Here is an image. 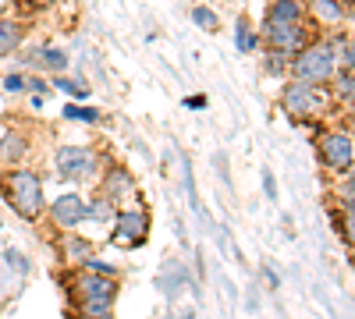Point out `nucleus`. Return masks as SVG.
Here are the masks:
<instances>
[{
    "mask_svg": "<svg viewBox=\"0 0 355 319\" xmlns=\"http://www.w3.org/2000/svg\"><path fill=\"white\" fill-rule=\"evenodd\" d=\"M291 75L295 82H302V85H327L338 71V53H334V39H313L306 43L299 53L291 57Z\"/></svg>",
    "mask_w": 355,
    "mask_h": 319,
    "instance_id": "f257e3e1",
    "label": "nucleus"
},
{
    "mask_svg": "<svg viewBox=\"0 0 355 319\" xmlns=\"http://www.w3.org/2000/svg\"><path fill=\"white\" fill-rule=\"evenodd\" d=\"M0 185H4V199L11 202V210L25 220H36L43 213V181L40 174L33 170H11L0 178Z\"/></svg>",
    "mask_w": 355,
    "mask_h": 319,
    "instance_id": "f03ea898",
    "label": "nucleus"
},
{
    "mask_svg": "<svg viewBox=\"0 0 355 319\" xmlns=\"http://www.w3.org/2000/svg\"><path fill=\"white\" fill-rule=\"evenodd\" d=\"M281 103H284V113L295 121L320 118V113L327 110V96H323L320 85H302V82H288L284 93H281Z\"/></svg>",
    "mask_w": 355,
    "mask_h": 319,
    "instance_id": "7ed1b4c3",
    "label": "nucleus"
},
{
    "mask_svg": "<svg viewBox=\"0 0 355 319\" xmlns=\"http://www.w3.org/2000/svg\"><path fill=\"white\" fill-rule=\"evenodd\" d=\"M146 238H150V213L132 206V210H121L114 217V235L110 241L121 245V248H139Z\"/></svg>",
    "mask_w": 355,
    "mask_h": 319,
    "instance_id": "20e7f679",
    "label": "nucleus"
},
{
    "mask_svg": "<svg viewBox=\"0 0 355 319\" xmlns=\"http://www.w3.org/2000/svg\"><path fill=\"white\" fill-rule=\"evenodd\" d=\"M320 160L334 174H352V160H355V146L348 131H327L320 138Z\"/></svg>",
    "mask_w": 355,
    "mask_h": 319,
    "instance_id": "39448f33",
    "label": "nucleus"
},
{
    "mask_svg": "<svg viewBox=\"0 0 355 319\" xmlns=\"http://www.w3.org/2000/svg\"><path fill=\"white\" fill-rule=\"evenodd\" d=\"M263 39H266L270 50H281L288 57H295L309 43L306 25H284V21H263Z\"/></svg>",
    "mask_w": 355,
    "mask_h": 319,
    "instance_id": "423d86ee",
    "label": "nucleus"
},
{
    "mask_svg": "<svg viewBox=\"0 0 355 319\" xmlns=\"http://www.w3.org/2000/svg\"><path fill=\"white\" fill-rule=\"evenodd\" d=\"M53 167L64 178H89V174H96V153L85 146H61L53 153Z\"/></svg>",
    "mask_w": 355,
    "mask_h": 319,
    "instance_id": "0eeeda50",
    "label": "nucleus"
},
{
    "mask_svg": "<svg viewBox=\"0 0 355 319\" xmlns=\"http://www.w3.org/2000/svg\"><path fill=\"white\" fill-rule=\"evenodd\" d=\"M75 291H78V302H114L117 298V280L110 273L82 270L75 277Z\"/></svg>",
    "mask_w": 355,
    "mask_h": 319,
    "instance_id": "6e6552de",
    "label": "nucleus"
},
{
    "mask_svg": "<svg viewBox=\"0 0 355 319\" xmlns=\"http://www.w3.org/2000/svg\"><path fill=\"white\" fill-rule=\"evenodd\" d=\"M50 220L61 227V230H71L85 220V199L82 195H57V202L50 206Z\"/></svg>",
    "mask_w": 355,
    "mask_h": 319,
    "instance_id": "1a4fd4ad",
    "label": "nucleus"
},
{
    "mask_svg": "<svg viewBox=\"0 0 355 319\" xmlns=\"http://www.w3.org/2000/svg\"><path fill=\"white\" fill-rule=\"evenodd\" d=\"M306 11H309L313 21L323 25V28H341V25L348 21V11H352V8L341 4V0H309Z\"/></svg>",
    "mask_w": 355,
    "mask_h": 319,
    "instance_id": "9d476101",
    "label": "nucleus"
},
{
    "mask_svg": "<svg viewBox=\"0 0 355 319\" xmlns=\"http://www.w3.org/2000/svg\"><path fill=\"white\" fill-rule=\"evenodd\" d=\"M306 18V4L302 0H274L266 8V18L263 21H284V25H302Z\"/></svg>",
    "mask_w": 355,
    "mask_h": 319,
    "instance_id": "9b49d317",
    "label": "nucleus"
},
{
    "mask_svg": "<svg viewBox=\"0 0 355 319\" xmlns=\"http://www.w3.org/2000/svg\"><path fill=\"white\" fill-rule=\"evenodd\" d=\"M25 39V25L18 18H0V57H8L21 46Z\"/></svg>",
    "mask_w": 355,
    "mask_h": 319,
    "instance_id": "f8f14e48",
    "label": "nucleus"
},
{
    "mask_svg": "<svg viewBox=\"0 0 355 319\" xmlns=\"http://www.w3.org/2000/svg\"><path fill=\"white\" fill-rule=\"evenodd\" d=\"M125 195H132V178H128L125 167H114L107 174V199L114 202V199H125Z\"/></svg>",
    "mask_w": 355,
    "mask_h": 319,
    "instance_id": "ddd939ff",
    "label": "nucleus"
},
{
    "mask_svg": "<svg viewBox=\"0 0 355 319\" xmlns=\"http://www.w3.org/2000/svg\"><path fill=\"white\" fill-rule=\"evenodd\" d=\"M234 43H239L242 53H256V46H259V36L252 33V21H249L245 15L234 21Z\"/></svg>",
    "mask_w": 355,
    "mask_h": 319,
    "instance_id": "4468645a",
    "label": "nucleus"
},
{
    "mask_svg": "<svg viewBox=\"0 0 355 319\" xmlns=\"http://www.w3.org/2000/svg\"><path fill=\"white\" fill-rule=\"evenodd\" d=\"M25 149H28V138H21V135L0 138V160H21Z\"/></svg>",
    "mask_w": 355,
    "mask_h": 319,
    "instance_id": "2eb2a0df",
    "label": "nucleus"
},
{
    "mask_svg": "<svg viewBox=\"0 0 355 319\" xmlns=\"http://www.w3.org/2000/svg\"><path fill=\"white\" fill-rule=\"evenodd\" d=\"M40 64H46L53 71H64L68 68V53L57 50V46H40Z\"/></svg>",
    "mask_w": 355,
    "mask_h": 319,
    "instance_id": "dca6fc26",
    "label": "nucleus"
},
{
    "mask_svg": "<svg viewBox=\"0 0 355 319\" xmlns=\"http://www.w3.org/2000/svg\"><path fill=\"white\" fill-rule=\"evenodd\" d=\"M192 21H196V25L202 28V33H217V28H220V18H217V11L202 8V4H199V8L192 11Z\"/></svg>",
    "mask_w": 355,
    "mask_h": 319,
    "instance_id": "f3484780",
    "label": "nucleus"
},
{
    "mask_svg": "<svg viewBox=\"0 0 355 319\" xmlns=\"http://www.w3.org/2000/svg\"><path fill=\"white\" fill-rule=\"evenodd\" d=\"M53 85H57V89H64L68 96H75V100H85V96H89V85L78 82V78H64V75H61V78H53Z\"/></svg>",
    "mask_w": 355,
    "mask_h": 319,
    "instance_id": "a211bd4d",
    "label": "nucleus"
},
{
    "mask_svg": "<svg viewBox=\"0 0 355 319\" xmlns=\"http://www.w3.org/2000/svg\"><path fill=\"white\" fill-rule=\"evenodd\" d=\"M64 118H68V121H89V125H93V121H100V110H93V107H78V103H68V107H64Z\"/></svg>",
    "mask_w": 355,
    "mask_h": 319,
    "instance_id": "6ab92c4d",
    "label": "nucleus"
},
{
    "mask_svg": "<svg viewBox=\"0 0 355 319\" xmlns=\"http://www.w3.org/2000/svg\"><path fill=\"white\" fill-rule=\"evenodd\" d=\"M331 82H334L338 96H341L345 103H352V89H355V85H352V82H355V78H352V71H334V78H331Z\"/></svg>",
    "mask_w": 355,
    "mask_h": 319,
    "instance_id": "aec40b11",
    "label": "nucleus"
},
{
    "mask_svg": "<svg viewBox=\"0 0 355 319\" xmlns=\"http://www.w3.org/2000/svg\"><path fill=\"white\" fill-rule=\"evenodd\" d=\"M288 64H291V57H288V53H281V50H266V68H270L274 75H281Z\"/></svg>",
    "mask_w": 355,
    "mask_h": 319,
    "instance_id": "412c9836",
    "label": "nucleus"
},
{
    "mask_svg": "<svg viewBox=\"0 0 355 319\" xmlns=\"http://www.w3.org/2000/svg\"><path fill=\"white\" fill-rule=\"evenodd\" d=\"M68 255L85 259V263H89V255H93V245H89V241H78V238H71V241H68Z\"/></svg>",
    "mask_w": 355,
    "mask_h": 319,
    "instance_id": "4be33fe9",
    "label": "nucleus"
},
{
    "mask_svg": "<svg viewBox=\"0 0 355 319\" xmlns=\"http://www.w3.org/2000/svg\"><path fill=\"white\" fill-rule=\"evenodd\" d=\"M28 89H33V96H43V93L50 89V82H46V78H36V75H28V78H25V93H28Z\"/></svg>",
    "mask_w": 355,
    "mask_h": 319,
    "instance_id": "5701e85b",
    "label": "nucleus"
},
{
    "mask_svg": "<svg viewBox=\"0 0 355 319\" xmlns=\"http://www.w3.org/2000/svg\"><path fill=\"white\" fill-rule=\"evenodd\" d=\"M4 89H8V93H21V89H25V78H21V75H8V78H4Z\"/></svg>",
    "mask_w": 355,
    "mask_h": 319,
    "instance_id": "b1692460",
    "label": "nucleus"
},
{
    "mask_svg": "<svg viewBox=\"0 0 355 319\" xmlns=\"http://www.w3.org/2000/svg\"><path fill=\"white\" fill-rule=\"evenodd\" d=\"M263 188H266V195H270V199L277 195V185H274V174L270 170H263Z\"/></svg>",
    "mask_w": 355,
    "mask_h": 319,
    "instance_id": "393cba45",
    "label": "nucleus"
},
{
    "mask_svg": "<svg viewBox=\"0 0 355 319\" xmlns=\"http://www.w3.org/2000/svg\"><path fill=\"white\" fill-rule=\"evenodd\" d=\"M21 4H25V8H36V11H43V8H50V4H53V0H21Z\"/></svg>",
    "mask_w": 355,
    "mask_h": 319,
    "instance_id": "a878e982",
    "label": "nucleus"
},
{
    "mask_svg": "<svg viewBox=\"0 0 355 319\" xmlns=\"http://www.w3.org/2000/svg\"><path fill=\"white\" fill-rule=\"evenodd\" d=\"M263 273H266V284H270V287H277V284H281V280H277V273H274V270H270V266H266V270H263Z\"/></svg>",
    "mask_w": 355,
    "mask_h": 319,
    "instance_id": "bb28decb",
    "label": "nucleus"
},
{
    "mask_svg": "<svg viewBox=\"0 0 355 319\" xmlns=\"http://www.w3.org/2000/svg\"><path fill=\"white\" fill-rule=\"evenodd\" d=\"M185 107H206V100H202V96H189Z\"/></svg>",
    "mask_w": 355,
    "mask_h": 319,
    "instance_id": "cd10ccee",
    "label": "nucleus"
},
{
    "mask_svg": "<svg viewBox=\"0 0 355 319\" xmlns=\"http://www.w3.org/2000/svg\"><path fill=\"white\" fill-rule=\"evenodd\" d=\"M107 319H110V316H107Z\"/></svg>",
    "mask_w": 355,
    "mask_h": 319,
    "instance_id": "c85d7f7f",
    "label": "nucleus"
}]
</instances>
